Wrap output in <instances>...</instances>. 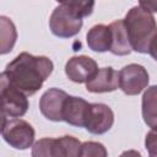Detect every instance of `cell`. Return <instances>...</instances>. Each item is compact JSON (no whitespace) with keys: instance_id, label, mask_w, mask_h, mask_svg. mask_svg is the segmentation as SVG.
<instances>
[{"instance_id":"obj_22","label":"cell","mask_w":157,"mask_h":157,"mask_svg":"<svg viewBox=\"0 0 157 157\" xmlns=\"http://www.w3.org/2000/svg\"><path fill=\"white\" fill-rule=\"evenodd\" d=\"M58 2H60V4H67V2H70L71 0H56Z\"/></svg>"},{"instance_id":"obj_3","label":"cell","mask_w":157,"mask_h":157,"mask_svg":"<svg viewBox=\"0 0 157 157\" xmlns=\"http://www.w3.org/2000/svg\"><path fill=\"white\" fill-rule=\"evenodd\" d=\"M81 142L74 136H61L58 139L44 137L34 142L33 157H77L81 151Z\"/></svg>"},{"instance_id":"obj_12","label":"cell","mask_w":157,"mask_h":157,"mask_svg":"<svg viewBox=\"0 0 157 157\" xmlns=\"http://www.w3.org/2000/svg\"><path fill=\"white\" fill-rule=\"evenodd\" d=\"M119 87V72L113 67H102L96 75L86 82V90L93 93L113 92Z\"/></svg>"},{"instance_id":"obj_18","label":"cell","mask_w":157,"mask_h":157,"mask_svg":"<svg viewBox=\"0 0 157 157\" xmlns=\"http://www.w3.org/2000/svg\"><path fill=\"white\" fill-rule=\"evenodd\" d=\"M69 5L81 18L90 16L94 9V0H71Z\"/></svg>"},{"instance_id":"obj_7","label":"cell","mask_w":157,"mask_h":157,"mask_svg":"<svg viewBox=\"0 0 157 157\" xmlns=\"http://www.w3.org/2000/svg\"><path fill=\"white\" fill-rule=\"evenodd\" d=\"M147 70L139 64H129L119 71V88L128 96L141 93L148 85Z\"/></svg>"},{"instance_id":"obj_5","label":"cell","mask_w":157,"mask_h":157,"mask_svg":"<svg viewBox=\"0 0 157 157\" xmlns=\"http://www.w3.org/2000/svg\"><path fill=\"white\" fill-rule=\"evenodd\" d=\"M27 94L9 82L0 75V98H1V117L20 118L23 117L29 107Z\"/></svg>"},{"instance_id":"obj_10","label":"cell","mask_w":157,"mask_h":157,"mask_svg":"<svg viewBox=\"0 0 157 157\" xmlns=\"http://www.w3.org/2000/svg\"><path fill=\"white\" fill-rule=\"evenodd\" d=\"M69 94L59 88H49L39 99V110L48 120L63 121V108Z\"/></svg>"},{"instance_id":"obj_14","label":"cell","mask_w":157,"mask_h":157,"mask_svg":"<svg viewBox=\"0 0 157 157\" xmlns=\"http://www.w3.org/2000/svg\"><path fill=\"white\" fill-rule=\"evenodd\" d=\"M87 45L91 50L97 53H103L110 49L112 44V33L109 26L105 25H96L93 26L86 36Z\"/></svg>"},{"instance_id":"obj_15","label":"cell","mask_w":157,"mask_h":157,"mask_svg":"<svg viewBox=\"0 0 157 157\" xmlns=\"http://www.w3.org/2000/svg\"><path fill=\"white\" fill-rule=\"evenodd\" d=\"M141 112L148 128H157V85L150 86L142 94Z\"/></svg>"},{"instance_id":"obj_1","label":"cell","mask_w":157,"mask_h":157,"mask_svg":"<svg viewBox=\"0 0 157 157\" xmlns=\"http://www.w3.org/2000/svg\"><path fill=\"white\" fill-rule=\"evenodd\" d=\"M53 69L54 65L49 58L23 52L10 61L1 74L23 93L33 96L42 88Z\"/></svg>"},{"instance_id":"obj_9","label":"cell","mask_w":157,"mask_h":157,"mask_svg":"<svg viewBox=\"0 0 157 157\" xmlns=\"http://www.w3.org/2000/svg\"><path fill=\"white\" fill-rule=\"evenodd\" d=\"M98 71L97 63L87 55H76L67 60L65 65V74L69 80L76 83L90 81Z\"/></svg>"},{"instance_id":"obj_20","label":"cell","mask_w":157,"mask_h":157,"mask_svg":"<svg viewBox=\"0 0 157 157\" xmlns=\"http://www.w3.org/2000/svg\"><path fill=\"white\" fill-rule=\"evenodd\" d=\"M140 7H142L144 10L153 13L157 12V0H139Z\"/></svg>"},{"instance_id":"obj_4","label":"cell","mask_w":157,"mask_h":157,"mask_svg":"<svg viewBox=\"0 0 157 157\" xmlns=\"http://www.w3.org/2000/svg\"><path fill=\"white\" fill-rule=\"evenodd\" d=\"M1 118V135L11 147L16 150H27L33 145L36 131L28 121L20 118Z\"/></svg>"},{"instance_id":"obj_16","label":"cell","mask_w":157,"mask_h":157,"mask_svg":"<svg viewBox=\"0 0 157 157\" xmlns=\"http://www.w3.org/2000/svg\"><path fill=\"white\" fill-rule=\"evenodd\" d=\"M0 54H7L12 50L16 39H17V31L13 22L6 17H0Z\"/></svg>"},{"instance_id":"obj_19","label":"cell","mask_w":157,"mask_h":157,"mask_svg":"<svg viewBox=\"0 0 157 157\" xmlns=\"http://www.w3.org/2000/svg\"><path fill=\"white\" fill-rule=\"evenodd\" d=\"M145 147L151 157H157V128H152L146 134Z\"/></svg>"},{"instance_id":"obj_8","label":"cell","mask_w":157,"mask_h":157,"mask_svg":"<svg viewBox=\"0 0 157 157\" xmlns=\"http://www.w3.org/2000/svg\"><path fill=\"white\" fill-rule=\"evenodd\" d=\"M114 124L113 110L103 103H91L85 129L93 135H102L110 130Z\"/></svg>"},{"instance_id":"obj_17","label":"cell","mask_w":157,"mask_h":157,"mask_svg":"<svg viewBox=\"0 0 157 157\" xmlns=\"http://www.w3.org/2000/svg\"><path fill=\"white\" fill-rule=\"evenodd\" d=\"M108 155L105 147L101 142L94 141H86L81 145L80 156L85 157H105Z\"/></svg>"},{"instance_id":"obj_2","label":"cell","mask_w":157,"mask_h":157,"mask_svg":"<svg viewBox=\"0 0 157 157\" xmlns=\"http://www.w3.org/2000/svg\"><path fill=\"white\" fill-rule=\"evenodd\" d=\"M132 50L148 53L151 40L157 34V23L153 15L140 6L131 7L124 18Z\"/></svg>"},{"instance_id":"obj_11","label":"cell","mask_w":157,"mask_h":157,"mask_svg":"<svg viewBox=\"0 0 157 157\" xmlns=\"http://www.w3.org/2000/svg\"><path fill=\"white\" fill-rule=\"evenodd\" d=\"M90 105L91 103L81 97L67 96L63 108V121L72 126L85 128Z\"/></svg>"},{"instance_id":"obj_21","label":"cell","mask_w":157,"mask_h":157,"mask_svg":"<svg viewBox=\"0 0 157 157\" xmlns=\"http://www.w3.org/2000/svg\"><path fill=\"white\" fill-rule=\"evenodd\" d=\"M148 54L157 61V34L153 37V39L151 40V44L148 47Z\"/></svg>"},{"instance_id":"obj_13","label":"cell","mask_w":157,"mask_h":157,"mask_svg":"<svg viewBox=\"0 0 157 157\" xmlns=\"http://www.w3.org/2000/svg\"><path fill=\"white\" fill-rule=\"evenodd\" d=\"M109 29L112 33V44L109 52L114 55L124 56L131 53L132 47L129 39V34L125 27L124 20H117L109 25Z\"/></svg>"},{"instance_id":"obj_6","label":"cell","mask_w":157,"mask_h":157,"mask_svg":"<svg viewBox=\"0 0 157 157\" xmlns=\"http://www.w3.org/2000/svg\"><path fill=\"white\" fill-rule=\"evenodd\" d=\"M82 18L66 4H60L50 15L49 28L59 38H71L82 28Z\"/></svg>"}]
</instances>
